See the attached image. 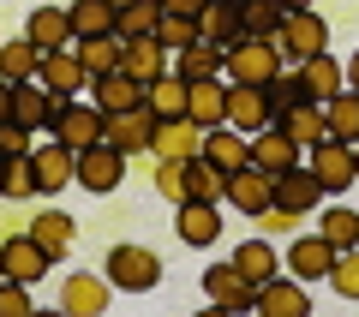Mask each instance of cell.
Returning <instances> with one entry per match:
<instances>
[{
    "instance_id": "cell-13",
    "label": "cell",
    "mask_w": 359,
    "mask_h": 317,
    "mask_svg": "<svg viewBox=\"0 0 359 317\" xmlns=\"http://www.w3.org/2000/svg\"><path fill=\"white\" fill-rule=\"evenodd\" d=\"M108 293H114V281L90 276V269H72V276L60 281V305L72 317H102L108 311Z\"/></svg>"
},
{
    "instance_id": "cell-29",
    "label": "cell",
    "mask_w": 359,
    "mask_h": 317,
    "mask_svg": "<svg viewBox=\"0 0 359 317\" xmlns=\"http://www.w3.org/2000/svg\"><path fill=\"white\" fill-rule=\"evenodd\" d=\"M299 78H306V96H311V102H330L335 90H347V72L335 66V54H330V48L311 54V60H299Z\"/></svg>"
},
{
    "instance_id": "cell-3",
    "label": "cell",
    "mask_w": 359,
    "mask_h": 317,
    "mask_svg": "<svg viewBox=\"0 0 359 317\" xmlns=\"http://www.w3.org/2000/svg\"><path fill=\"white\" fill-rule=\"evenodd\" d=\"M108 281L126 293H150L156 281H162V257L144 252V245H114L108 252Z\"/></svg>"
},
{
    "instance_id": "cell-17",
    "label": "cell",
    "mask_w": 359,
    "mask_h": 317,
    "mask_svg": "<svg viewBox=\"0 0 359 317\" xmlns=\"http://www.w3.org/2000/svg\"><path fill=\"white\" fill-rule=\"evenodd\" d=\"M36 84L48 90V96H78L90 78H84V66H78L72 48H54V54H42V60H36Z\"/></svg>"
},
{
    "instance_id": "cell-40",
    "label": "cell",
    "mask_w": 359,
    "mask_h": 317,
    "mask_svg": "<svg viewBox=\"0 0 359 317\" xmlns=\"http://www.w3.org/2000/svg\"><path fill=\"white\" fill-rule=\"evenodd\" d=\"M264 96H269V114H287V108L311 102V96H306V78H299V66H282V72L264 84Z\"/></svg>"
},
{
    "instance_id": "cell-42",
    "label": "cell",
    "mask_w": 359,
    "mask_h": 317,
    "mask_svg": "<svg viewBox=\"0 0 359 317\" xmlns=\"http://www.w3.org/2000/svg\"><path fill=\"white\" fill-rule=\"evenodd\" d=\"M318 234L335 245V252H347V245H359V210H347V203H335V210H323Z\"/></svg>"
},
{
    "instance_id": "cell-36",
    "label": "cell",
    "mask_w": 359,
    "mask_h": 317,
    "mask_svg": "<svg viewBox=\"0 0 359 317\" xmlns=\"http://www.w3.org/2000/svg\"><path fill=\"white\" fill-rule=\"evenodd\" d=\"M0 198H13V203H30V198H42V186H36V168H30V156H0Z\"/></svg>"
},
{
    "instance_id": "cell-16",
    "label": "cell",
    "mask_w": 359,
    "mask_h": 317,
    "mask_svg": "<svg viewBox=\"0 0 359 317\" xmlns=\"http://www.w3.org/2000/svg\"><path fill=\"white\" fill-rule=\"evenodd\" d=\"M198 144H204V126H192V120H156L150 132V156H162V162H186V156H198Z\"/></svg>"
},
{
    "instance_id": "cell-32",
    "label": "cell",
    "mask_w": 359,
    "mask_h": 317,
    "mask_svg": "<svg viewBox=\"0 0 359 317\" xmlns=\"http://www.w3.org/2000/svg\"><path fill=\"white\" fill-rule=\"evenodd\" d=\"M323 132L341 144H359V90H335L323 102Z\"/></svg>"
},
{
    "instance_id": "cell-30",
    "label": "cell",
    "mask_w": 359,
    "mask_h": 317,
    "mask_svg": "<svg viewBox=\"0 0 359 317\" xmlns=\"http://www.w3.org/2000/svg\"><path fill=\"white\" fill-rule=\"evenodd\" d=\"M144 108H150L156 120H180V114H186V78H180V72L150 78V84H144Z\"/></svg>"
},
{
    "instance_id": "cell-24",
    "label": "cell",
    "mask_w": 359,
    "mask_h": 317,
    "mask_svg": "<svg viewBox=\"0 0 359 317\" xmlns=\"http://www.w3.org/2000/svg\"><path fill=\"white\" fill-rule=\"evenodd\" d=\"M330 264H335V245L323 240V234H306V240L287 245V269H294L299 281H323V276H330Z\"/></svg>"
},
{
    "instance_id": "cell-28",
    "label": "cell",
    "mask_w": 359,
    "mask_h": 317,
    "mask_svg": "<svg viewBox=\"0 0 359 317\" xmlns=\"http://www.w3.org/2000/svg\"><path fill=\"white\" fill-rule=\"evenodd\" d=\"M228 264L240 269L252 288H264L269 276H282V257H276V245H269V240H240V252H233Z\"/></svg>"
},
{
    "instance_id": "cell-37",
    "label": "cell",
    "mask_w": 359,
    "mask_h": 317,
    "mask_svg": "<svg viewBox=\"0 0 359 317\" xmlns=\"http://www.w3.org/2000/svg\"><path fill=\"white\" fill-rule=\"evenodd\" d=\"M78 66L84 78H102V72H120V36H78Z\"/></svg>"
},
{
    "instance_id": "cell-6",
    "label": "cell",
    "mask_w": 359,
    "mask_h": 317,
    "mask_svg": "<svg viewBox=\"0 0 359 317\" xmlns=\"http://www.w3.org/2000/svg\"><path fill=\"white\" fill-rule=\"evenodd\" d=\"M204 293H210L216 311H233V317H240V311H257V288H252L233 264H210V269H204Z\"/></svg>"
},
{
    "instance_id": "cell-26",
    "label": "cell",
    "mask_w": 359,
    "mask_h": 317,
    "mask_svg": "<svg viewBox=\"0 0 359 317\" xmlns=\"http://www.w3.org/2000/svg\"><path fill=\"white\" fill-rule=\"evenodd\" d=\"M90 90H96V108L102 114H126V108L144 102V84L132 72H102V78H90Z\"/></svg>"
},
{
    "instance_id": "cell-48",
    "label": "cell",
    "mask_w": 359,
    "mask_h": 317,
    "mask_svg": "<svg viewBox=\"0 0 359 317\" xmlns=\"http://www.w3.org/2000/svg\"><path fill=\"white\" fill-rule=\"evenodd\" d=\"M210 0H162V13H174V18H198Z\"/></svg>"
},
{
    "instance_id": "cell-31",
    "label": "cell",
    "mask_w": 359,
    "mask_h": 317,
    "mask_svg": "<svg viewBox=\"0 0 359 317\" xmlns=\"http://www.w3.org/2000/svg\"><path fill=\"white\" fill-rule=\"evenodd\" d=\"M66 25H72V42L78 36H114V0H72Z\"/></svg>"
},
{
    "instance_id": "cell-43",
    "label": "cell",
    "mask_w": 359,
    "mask_h": 317,
    "mask_svg": "<svg viewBox=\"0 0 359 317\" xmlns=\"http://www.w3.org/2000/svg\"><path fill=\"white\" fill-rule=\"evenodd\" d=\"M323 281H335V293H341V299H359V245L335 252V264H330V276H323Z\"/></svg>"
},
{
    "instance_id": "cell-49",
    "label": "cell",
    "mask_w": 359,
    "mask_h": 317,
    "mask_svg": "<svg viewBox=\"0 0 359 317\" xmlns=\"http://www.w3.org/2000/svg\"><path fill=\"white\" fill-rule=\"evenodd\" d=\"M0 120H13V84L0 78Z\"/></svg>"
},
{
    "instance_id": "cell-8",
    "label": "cell",
    "mask_w": 359,
    "mask_h": 317,
    "mask_svg": "<svg viewBox=\"0 0 359 317\" xmlns=\"http://www.w3.org/2000/svg\"><path fill=\"white\" fill-rule=\"evenodd\" d=\"M269 198H276V174H264L257 162L233 168V174H228V191H222V203H233L240 216H257V210H269Z\"/></svg>"
},
{
    "instance_id": "cell-19",
    "label": "cell",
    "mask_w": 359,
    "mask_h": 317,
    "mask_svg": "<svg viewBox=\"0 0 359 317\" xmlns=\"http://www.w3.org/2000/svg\"><path fill=\"white\" fill-rule=\"evenodd\" d=\"M168 66H174V54H168L162 42H156V36H132V42H120V72H132L138 84L162 78Z\"/></svg>"
},
{
    "instance_id": "cell-51",
    "label": "cell",
    "mask_w": 359,
    "mask_h": 317,
    "mask_svg": "<svg viewBox=\"0 0 359 317\" xmlns=\"http://www.w3.org/2000/svg\"><path fill=\"white\" fill-rule=\"evenodd\" d=\"M282 6H287V13H299V6H311V0H282Z\"/></svg>"
},
{
    "instance_id": "cell-54",
    "label": "cell",
    "mask_w": 359,
    "mask_h": 317,
    "mask_svg": "<svg viewBox=\"0 0 359 317\" xmlns=\"http://www.w3.org/2000/svg\"><path fill=\"white\" fill-rule=\"evenodd\" d=\"M0 276H6V269H0Z\"/></svg>"
},
{
    "instance_id": "cell-22",
    "label": "cell",
    "mask_w": 359,
    "mask_h": 317,
    "mask_svg": "<svg viewBox=\"0 0 359 317\" xmlns=\"http://www.w3.org/2000/svg\"><path fill=\"white\" fill-rule=\"evenodd\" d=\"M174 234L186 245H216L222 240V216H216V203H204V198H186L180 203V222H174Z\"/></svg>"
},
{
    "instance_id": "cell-18",
    "label": "cell",
    "mask_w": 359,
    "mask_h": 317,
    "mask_svg": "<svg viewBox=\"0 0 359 317\" xmlns=\"http://www.w3.org/2000/svg\"><path fill=\"white\" fill-rule=\"evenodd\" d=\"M222 114H228V84L222 78H192L186 84V120L192 126H222Z\"/></svg>"
},
{
    "instance_id": "cell-12",
    "label": "cell",
    "mask_w": 359,
    "mask_h": 317,
    "mask_svg": "<svg viewBox=\"0 0 359 317\" xmlns=\"http://www.w3.org/2000/svg\"><path fill=\"white\" fill-rule=\"evenodd\" d=\"M269 203L287 210V216H311V210L323 203V186H318V174L299 162V168H287V174H276V198Z\"/></svg>"
},
{
    "instance_id": "cell-45",
    "label": "cell",
    "mask_w": 359,
    "mask_h": 317,
    "mask_svg": "<svg viewBox=\"0 0 359 317\" xmlns=\"http://www.w3.org/2000/svg\"><path fill=\"white\" fill-rule=\"evenodd\" d=\"M156 191H162L168 203H186V162H162V156H156Z\"/></svg>"
},
{
    "instance_id": "cell-50",
    "label": "cell",
    "mask_w": 359,
    "mask_h": 317,
    "mask_svg": "<svg viewBox=\"0 0 359 317\" xmlns=\"http://www.w3.org/2000/svg\"><path fill=\"white\" fill-rule=\"evenodd\" d=\"M341 72H347V90H359V54H353V60L341 66Z\"/></svg>"
},
{
    "instance_id": "cell-10",
    "label": "cell",
    "mask_w": 359,
    "mask_h": 317,
    "mask_svg": "<svg viewBox=\"0 0 359 317\" xmlns=\"http://www.w3.org/2000/svg\"><path fill=\"white\" fill-rule=\"evenodd\" d=\"M269 96H264V84H228V114H222V126H233V132H264L269 126Z\"/></svg>"
},
{
    "instance_id": "cell-44",
    "label": "cell",
    "mask_w": 359,
    "mask_h": 317,
    "mask_svg": "<svg viewBox=\"0 0 359 317\" xmlns=\"http://www.w3.org/2000/svg\"><path fill=\"white\" fill-rule=\"evenodd\" d=\"M156 42H162L168 54H180L186 42H198V18H174V13H162V25H156Z\"/></svg>"
},
{
    "instance_id": "cell-35",
    "label": "cell",
    "mask_w": 359,
    "mask_h": 317,
    "mask_svg": "<svg viewBox=\"0 0 359 317\" xmlns=\"http://www.w3.org/2000/svg\"><path fill=\"white\" fill-rule=\"evenodd\" d=\"M168 72H180L186 84H192V78H222V48L198 36V42H186V48L174 54V66H168Z\"/></svg>"
},
{
    "instance_id": "cell-1",
    "label": "cell",
    "mask_w": 359,
    "mask_h": 317,
    "mask_svg": "<svg viewBox=\"0 0 359 317\" xmlns=\"http://www.w3.org/2000/svg\"><path fill=\"white\" fill-rule=\"evenodd\" d=\"M282 72V54L269 36H240L233 48H222V78L228 84H269Z\"/></svg>"
},
{
    "instance_id": "cell-41",
    "label": "cell",
    "mask_w": 359,
    "mask_h": 317,
    "mask_svg": "<svg viewBox=\"0 0 359 317\" xmlns=\"http://www.w3.org/2000/svg\"><path fill=\"white\" fill-rule=\"evenodd\" d=\"M36 60H42V54L30 48V36L0 42V78H6V84H25V78H36Z\"/></svg>"
},
{
    "instance_id": "cell-2",
    "label": "cell",
    "mask_w": 359,
    "mask_h": 317,
    "mask_svg": "<svg viewBox=\"0 0 359 317\" xmlns=\"http://www.w3.org/2000/svg\"><path fill=\"white\" fill-rule=\"evenodd\" d=\"M269 42H276L282 66H299V60H311V54L330 48V25H323L311 6H299V13H287V18H282V30H276Z\"/></svg>"
},
{
    "instance_id": "cell-5",
    "label": "cell",
    "mask_w": 359,
    "mask_h": 317,
    "mask_svg": "<svg viewBox=\"0 0 359 317\" xmlns=\"http://www.w3.org/2000/svg\"><path fill=\"white\" fill-rule=\"evenodd\" d=\"M306 168L318 174L323 191H347V186H353V144H341V138H318V144L306 150Z\"/></svg>"
},
{
    "instance_id": "cell-46",
    "label": "cell",
    "mask_w": 359,
    "mask_h": 317,
    "mask_svg": "<svg viewBox=\"0 0 359 317\" xmlns=\"http://www.w3.org/2000/svg\"><path fill=\"white\" fill-rule=\"evenodd\" d=\"M0 317H30V293H25V281L0 276Z\"/></svg>"
},
{
    "instance_id": "cell-38",
    "label": "cell",
    "mask_w": 359,
    "mask_h": 317,
    "mask_svg": "<svg viewBox=\"0 0 359 317\" xmlns=\"http://www.w3.org/2000/svg\"><path fill=\"white\" fill-rule=\"evenodd\" d=\"M222 191H228V174H222L216 162H204V156H186V198L222 203Z\"/></svg>"
},
{
    "instance_id": "cell-11",
    "label": "cell",
    "mask_w": 359,
    "mask_h": 317,
    "mask_svg": "<svg viewBox=\"0 0 359 317\" xmlns=\"http://www.w3.org/2000/svg\"><path fill=\"white\" fill-rule=\"evenodd\" d=\"M30 168H36V186L48 191H66L78 180V150H66L60 138H48V144H36V150H30Z\"/></svg>"
},
{
    "instance_id": "cell-34",
    "label": "cell",
    "mask_w": 359,
    "mask_h": 317,
    "mask_svg": "<svg viewBox=\"0 0 359 317\" xmlns=\"http://www.w3.org/2000/svg\"><path fill=\"white\" fill-rule=\"evenodd\" d=\"M276 126H282L287 138L299 144V150H311L318 138H330V132H323V102H299V108H287V114H276Z\"/></svg>"
},
{
    "instance_id": "cell-53",
    "label": "cell",
    "mask_w": 359,
    "mask_h": 317,
    "mask_svg": "<svg viewBox=\"0 0 359 317\" xmlns=\"http://www.w3.org/2000/svg\"><path fill=\"white\" fill-rule=\"evenodd\" d=\"M114 6H126V0H114Z\"/></svg>"
},
{
    "instance_id": "cell-21",
    "label": "cell",
    "mask_w": 359,
    "mask_h": 317,
    "mask_svg": "<svg viewBox=\"0 0 359 317\" xmlns=\"http://www.w3.org/2000/svg\"><path fill=\"white\" fill-rule=\"evenodd\" d=\"M25 36L36 54H54V48H72V25H66V6H36L25 18Z\"/></svg>"
},
{
    "instance_id": "cell-25",
    "label": "cell",
    "mask_w": 359,
    "mask_h": 317,
    "mask_svg": "<svg viewBox=\"0 0 359 317\" xmlns=\"http://www.w3.org/2000/svg\"><path fill=\"white\" fill-rule=\"evenodd\" d=\"M198 36L216 42V48H233V42L245 36L240 30V0H210L204 13H198Z\"/></svg>"
},
{
    "instance_id": "cell-15",
    "label": "cell",
    "mask_w": 359,
    "mask_h": 317,
    "mask_svg": "<svg viewBox=\"0 0 359 317\" xmlns=\"http://www.w3.org/2000/svg\"><path fill=\"white\" fill-rule=\"evenodd\" d=\"M252 162L264 168V174H287V168H299V162H306V150H299V144L287 138V132L276 126V120H269L264 132H252Z\"/></svg>"
},
{
    "instance_id": "cell-9",
    "label": "cell",
    "mask_w": 359,
    "mask_h": 317,
    "mask_svg": "<svg viewBox=\"0 0 359 317\" xmlns=\"http://www.w3.org/2000/svg\"><path fill=\"white\" fill-rule=\"evenodd\" d=\"M0 269H6L13 281H25V288H30V281H42V276L54 269V257L42 252L30 234H6V240H0Z\"/></svg>"
},
{
    "instance_id": "cell-47",
    "label": "cell",
    "mask_w": 359,
    "mask_h": 317,
    "mask_svg": "<svg viewBox=\"0 0 359 317\" xmlns=\"http://www.w3.org/2000/svg\"><path fill=\"white\" fill-rule=\"evenodd\" d=\"M30 138H36V132H25L18 120H0V156H30L36 150Z\"/></svg>"
},
{
    "instance_id": "cell-23",
    "label": "cell",
    "mask_w": 359,
    "mask_h": 317,
    "mask_svg": "<svg viewBox=\"0 0 359 317\" xmlns=\"http://www.w3.org/2000/svg\"><path fill=\"white\" fill-rule=\"evenodd\" d=\"M257 311H264V317H306L311 299H306V288H299V276H294V281L269 276L264 288H257Z\"/></svg>"
},
{
    "instance_id": "cell-33",
    "label": "cell",
    "mask_w": 359,
    "mask_h": 317,
    "mask_svg": "<svg viewBox=\"0 0 359 317\" xmlns=\"http://www.w3.org/2000/svg\"><path fill=\"white\" fill-rule=\"evenodd\" d=\"M156 25H162V0H126V6H114V36L120 42L156 36Z\"/></svg>"
},
{
    "instance_id": "cell-4",
    "label": "cell",
    "mask_w": 359,
    "mask_h": 317,
    "mask_svg": "<svg viewBox=\"0 0 359 317\" xmlns=\"http://www.w3.org/2000/svg\"><path fill=\"white\" fill-rule=\"evenodd\" d=\"M102 126H108V114L96 102H66L48 138H60L66 150H90V144H102Z\"/></svg>"
},
{
    "instance_id": "cell-20",
    "label": "cell",
    "mask_w": 359,
    "mask_h": 317,
    "mask_svg": "<svg viewBox=\"0 0 359 317\" xmlns=\"http://www.w3.org/2000/svg\"><path fill=\"white\" fill-rule=\"evenodd\" d=\"M198 156H204V162H216L222 174H233V168L252 162V138H245V132H233V126H210L204 144H198Z\"/></svg>"
},
{
    "instance_id": "cell-39",
    "label": "cell",
    "mask_w": 359,
    "mask_h": 317,
    "mask_svg": "<svg viewBox=\"0 0 359 317\" xmlns=\"http://www.w3.org/2000/svg\"><path fill=\"white\" fill-rule=\"evenodd\" d=\"M282 18H287L282 0H240V30L245 36H276Z\"/></svg>"
},
{
    "instance_id": "cell-52",
    "label": "cell",
    "mask_w": 359,
    "mask_h": 317,
    "mask_svg": "<svg viewBox=\"0 0 359 317\" xmlns=\"http://www.w3.org/2000/svg\"><path fill=\"white\" fill-rule=\"evenodd\" d=\"M353 180H359V144H353Z\"/></svg>"
},
{
    "instance_id": "cell-27",
    "label": "cell",
    "mask_w": 359,
    "mask_h": 317,
    "mask_svg": "<svg viewBox=\"0 0 359 317\" xmlns=\"http://www.w3.org/2000/svg\"><path fill=\"white\" fill-rule=\"evenodd\" d=\"M25 234H30V240H36L42 252L54 257V264H60V257H66V245H72V234H78V228H72V216H66V210H36Z\"/></svg>"
},
{
    "instance_id": "cell-14",
    "label": "cell",
    "mask_w": 359,
    "mask_h": 317,
    "mask_svg": "<svg viewBox=\"0 0 359 317\" xmlns=\"http://www.w3.org/2000/svg\"><path fill=\"white\" fill-rule=\"evenodd\" d=\"M150 132H156V114L138 102V108H126V114H108L102 138L114 144L120 156H144V150H150Z\"/></svg>"
},
{
    "instance_id": "cell-7",
    "label": "cell",
    "mask_w": 359,
    "mask_h": 317,
    "mask_svg": "<svg viewBox=\"0 0 359 317\" xmlns=\"http://www.w3.org/2000/svg\"><path fill=\"white\" fill-rule=\"evenodd\" d=\"M120 180H126V156L114 150V144H90V150H78V186L96 198V191H114Z\"/></svg>"
}]
</instances>
